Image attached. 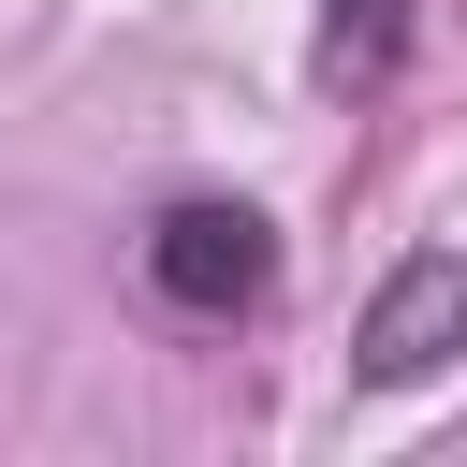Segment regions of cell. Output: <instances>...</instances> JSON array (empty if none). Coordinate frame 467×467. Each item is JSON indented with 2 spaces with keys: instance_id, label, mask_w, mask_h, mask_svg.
<instances>
[{
  "instance_id": "6da1fadb",
  "label": "cell",
  "mask_w": 467,
  "mask_h": 467,
  "mask_svg": "<svg viewBox=\"0 0 467 467\" xmlns=\"http://www.w3.org/2000/svg\"><path fill=\"white\" fill-rule=\"evenodd\" d=\"M146 292L190 306V321H248V306L277 292V234H263V204H219V190L161 204V219H146Z\"/></svg>"
},
{
  "instance_id": "7a4b0ae2",
  "label": "cell",
  "mask_w": 467,
  "mask_h": 467,
  "mask_svg": "<svg viewBox=\"0 0 467 467\" xmlns=\"http://www.w3.org/2000/svg\"><path fill=\"white\" fill-rule=\"evenodd\" d=\"M452 350H467V248H409V263L379 277L365 336H350V379H365V394H409V379H438Z\"/></svg>"
},
{
  "instance_id": "3957f363",
  "label": "cell",
  "mask_w": 467,
  "mask_h": 467,
  "mask_svg": "<svg viewBox=\"0 0 467 467\" xmlns=\"http://www.w3.org/2000/svg\"><path fill=\"white\" fill-rule=\"evenodd\" d=\"M409 58V0H321V29H306V73L350 102V88H379Z\"/></svg>"
}]
</instances>
